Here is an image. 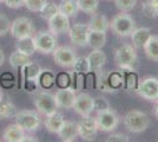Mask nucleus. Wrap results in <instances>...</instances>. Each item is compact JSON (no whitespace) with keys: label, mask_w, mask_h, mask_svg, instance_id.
Wrapping results in <instances>:
<instances>
[{"label":"nucleus","mask_w":158,"mask_h":142,"mask_svg":"<svg viewBox=\"0 0 158 142\" xmlns=\"http://www.w3.org/2000/svg\"><path fill=\"white\" fill-rule=\"evenodd\" d=\"M100 91L113 94L120 89H124V78L120 70H112L106 74H102V71L97 72V87Z\"/></svg>","instance_id":"nucleus-1"},{"label":"nucleus","mask_w":158,"mask_h":142,"mask_svg":"<svg viewBox=\"0 0 158 142\" xmlns=\"http://www.w3.org/2000/svg\"><path fill=\"white\" fill-rule=\"evenodd\" d=\"M124 126L125 128L133 134L144 133L150 126V117L149 115L137 109L127 111L124 116Z\"/></svg>","instance_id":"nucleus-2"},{"label":"nucleus","mask_w":158,"mask_h":142,"mask_svg":"<svg viewBox=\"0 0 158 142\" xmlns=\"http://www.w3.org/2000/svg\"><path fill=\"white\" fill-rule=\"evenodd\" d=\"M15 123L23 129L25 133L37 131L41 126V117L38 111L34 110H19L14 115Z\"/></svg>","instance_id":"nucleus-3"},{"label":"nucleus","mask_w":158,"mask_h":142,"mask_svg":"<svg viewBox=\"0 0 158 142\" xmlns=\"http://www.w3.org/2000/svg\"><path fill=\"white\" fill-rule=\"evenodd\" d=\"M110 28L119 37H129L136 28V20L127 12H122L110 21Z\"/></svg>","instance_id":"nucleus-4"},{"label":"nucleus","mask_w":158,"mask_h":142,"mask_svg":"<svg viewBox=\"0 0 158 142\" xmlns=\"http://www.w3.org/2000/svg\"><path fill=\"white\" fill-rule=\"evenodd\" d=\"M114 62L119 68H133L138 67V54L133 45L124 44L114 52Z\"/></svg>","instance_id":"nucleus-5"},{"label":"nucleus","mask_w":158,"mask_h":142,"mask_svg":"<svg viewBox=\"0 0 158 142\" xmlns=\"http://www.w3.org/2000/svg\"><path fill=\"white\" fill-rule=\"evenodd\" d=\"M34 105L37 111L40 115L48 116L58 110V105L56 103L54 94H51L47 90H41L35 94L34 97Z\"/></svg>","instance_id":"nucleus-6"},{"label":"nucleus","mask_w":158,"mask_h":142,"mask_svg":"<svg viewBox=\"0 0 158 142\" xmlns=\"http://www.w3.org/2000/svg\"><path fill=\"white\" fill-rule=\"evenodd\" d=\"M33 39L35 44L37 51L43 54H50L58 46V41L56 34H53L50 30L39 31L38 33L33 34Z\"/></svg>","instance_id":"nucleus-7"},{"label":"nucleus","mask_w":158,"mask_h":142,"mask_svg":"<svg viewBox=\"0 0 158 142\" xmlns=\"http://www.w3.org/2000/svg\"><path fill=\"white\" fill-rule=\"evenodd\" d=\"M94 118H96L98 130L104 131V133H111L118 127L119 124L118 114L112 108L97 113Z\"/></svg>","instance_id":"nucleus-8"},{"label":"nucleus","mask_w":158,"mask_h":142,"mask_svg":"<svg viewBox=\"0 0 158 142\" xmlns=\"http://www.w3.org/2000/svg\"><path fill=\"white\" fill-rule=\"evenodd\" d=\"M137 94L146 101H158V78L153 76H148L139 80L137 87Z\"/></svg>","instance_id":"nucleus-9"},{"label":"nucleus","mask_w":158,"mask_h":142,"mask_svg":"<svg viewBox=\"0 0 158 142\" xmlns=\"http://www.w3.org/2000/svg\"><path fill=\"white\" fill-rule=\"evenodd\" d=\"M10 33L15 39L24 38V37H31L35 33V27L33 24V20L27 17H19L11 23Z\"/></svg>","instance_id":"nucleus-10"},{"label":"nucleus","mask_w":158,"mask_h":142,"mask_svg":"<svg viewBox=\"0 0 158 142\" xmlns=\"http://www.w3.org/2000/svg\"><path fill=\"white\" fill-rule=\"evenodd\" d=\"M78 127V136L84 141H94L98 134V127L96 123V118L92 116H85L77 123Z\"/></svg>","instance_id":"nucleus-11"},{"label":"nucleus","mask_w":158,"mask_h":142,"mask_svg":"<svg viewBox=\"0 0 158 142\" xmlns=\"http://www.w3.org/2000/svg\"><path fill=\"white\" fill-rule=\"evenodd\" d=\"M53 54V59L57 65L61 68H72L73 63L77 58L76 51L70 46H57L54 49Z\"/></svg>","instance_id":"nucleus-12"},{"label":"nucleus","mask_w":158,"mask_h":142,"mask_svg":"<svg viewBox=\"0 0 158 142\" xmlns=\"http://www.w3.org/2000/svg\"><path fill=\"white\" fill-rule=\"evenodd\" d=\"M89 25L87 24H81V23H77L73 26L70 27L69 30V37L70 41L73 45L76 46H85L87 45V36H89Z\"/></svg>","instance_id":"nucleus-13"},{"label":"nucleus","mask_w":158,"mask_h":142,"mask_svg":"<svg viewBox=\"0 0 158 142\" xmlns=\"http://www.w3.org/2000/svg\"><path fill=\"white\" fill-rule=\"evenodd\" d=\"M72 109L81 117L90 116L93 111V97L87 93H80L76 96Z\"/></svg>","instance_id":"nucleus-14"},{"label":"nucleus","mask_w":158,"mask_h":142,"mask_svg":"<svg viewBox=\"0 0 158 142\" xmlns=\"http://www.w3.org/2000/svg\"><path fill=\"white\" fill-rule=\"evenodd\" d=\"M76 89L72 87L69 88H59L54 94L56 103L60 109H72L76 100Z\"/></svg>","instance_id":"nucleus-15"},{"label":"nucleus","mask_w":158,"mask_h":142,"mask_svg":"<svg viewBox=\"0 0 158 142\" xmlns=\"http://www.w3.org/2000/svg\"><path fill=\"white\" fill-rule=\"evenodd\" d=\"M47 25H48V30L52 32L53 34H63L67 33L70 30V18L66 17L65 14L58 13L53 15L51 19L47 20Z\"/></svg>","instance_id":"nucleus-16"},{"label":"nucleus","mask_w":158,"mask_h":142,"mask_svg":"<svg viewBox=\"0 0 158 142\" xmlns=\"http://www.w3.org/2000/svg\"><path fill=\"white\" fill-rule=\"evenodd\" d=\"M57 135L61 141L64 142H72L77 139L78 136V127L77 123L73 121L65 120L64 123L61 124L60 129L58 130Z\"/></svg>","instance_id":"nucleus-17"},{"label":"nucleus","mask_w":158,"mask_h":142,"mask_svg":"<svg viewBox=\"0 0 158 142\" xmlns=\"http://www.w3.org/2000/svg\"><path fill=\"white\" fill-rule=\"evenodd\" d=\"M87 61L90 64V71L99 72V71H102V69L105 65L106 54L102 51V49H94L89 54Z\"/></svg>","instance_id":"nucleus-18"},{"label":"nucleus","mask_w":158,"mask_h":142,"mask_svg":"<svg viewBox=\"0 0 158 142\" xmlns=\"http://www.w3.org/2000/svg\"><path fill=\"white\" fill-rule=\"evenodd\" d=\"M124 78V89L127 91H136L138 87L139 78L136 69L133 68H119Z\"/></svg>","instance_id":"nucleus-19"},{"label":"nucleus","mask_w":158,"mask_h":142,"mask_svg":"<svg viewBox=\"0 0 158 142\" xmlns=\"http://www.w3.org/2000/svg\"><path fill=\"white\" fill-rule=\"evenodd\" d=\"M150 36H151V32L148 27H136L130 34L132 45L136 49H143L146 41H149Z\"/></svg>","instance_id":"nucleus-20"},{"label":"nucleus","mask_w":158,"mask_h":142,"mask_svg":"<svg viewBox=\"0 0 158 142\" xmlns=\"http://www.w3.org/2000/svg\"><path fill=\"white\" fill-rule=\"evenodd\" d=\"M24 135H25V131L17 123L10 124L5 128L2 133V140L6 142H21Z\"/></svg>","instance_id":"nucleus-21"},{"label":"nucleus","mask_w":158,"mask_h":142,"mask_svg":"<svg viewBox=\"0 0 158 142\" xmlns=\"http://www.w3.org/2000/svg\"><path fill=\"white\" fill-rule=\"evenodd\" d=\"M89 28L90 30H94V31H102V32H106L110 28V21L106 18L104 14L100 13H93L91 19L87 23Z\"/></svg>","instance_id":"nucleus-22"},{"label":"nucleus","mask_w":158,"mask_h":142,"mask_svg":"<svg viewBox=\"0 0 158 142\" xmlns=\"http://www.w3.org/2000/svg\"><path fill=\"white\" fill-rule=\"evenodd\" d=\"M65 118H64V115L60 113V111H56L51 115L46 116V120H45V128L52 133V134H57L58 130L60 129L61 124L64 123Z\"/></svg>","instance_id":"nucleus-23"},{"label":"nucleus","mask_w":158,"mask_h":142,"mask_svg":"<svg viewBox=\"0 0 158 142\" xmlns=\"http://www.w3.org/2000/svg\"><path fill=\"white\" fill-rule=\"evenodd\" d=\"M15 49L17 51H19L21 54H26V56H32L37 52V49H35V44H34V39H33V36L31 37H24V38H19L17 39L15 43Z\"/></svg>","instance_id":"nucleus-24"},{"label":"nucleus","mask_w":158,"mask_h":142,"mask_svg":"<svg viewBox=\"0 0 158 142\" xmlns=\"http://www.w3.org/2000/svg\"><path fill=\"white\" fill-rule=\"evenodd\" d=\"M40 71H41V68L39 64L30 62L28 64L21 68V84L26 81H37Z\"/></svg>","instance_id":"nucleus-25"},{"label":"nucleus","mask_w":158,"mask_h":142,"mask_svg":"<svg viewBox=\"0 0 158 142\" xmlns=\"http://www.w3.org/2000/svg\"><path fill=\"white\" fill-rule=\"evenodd\" d=\"M37 83H38V87H40L43 90H50L56 85V76L51 70L41 69L37 78Z\"/></svg>","instance_id":"nucleus-26"},{"label":"nucleus","mask_w":158,"mask_h":142,"mask_svg":"<svg viewBox=\"0 0 158 142\" xmlns=\"http://www.w3.org/2000/svg\"><path fill=\"white\" fill-rule=\"evenodd\" d=\"M105 43H106V32L94 31V30H90V31H89L87 45L91 47L92 50L104 47Z\"/></svg>","instance_id":"nucleus-27"},{"label":"nucleus","mask_w":158,"mask_h":142,"mask_svg":"<svg viewBox=\"0 0 158 142\" xmlns=\"http://www.w3.org/2000/svg\"><path fill=\"white\" fill-rule=\"evenodd\" d=\"M146 57L152 62H158V36H150L149 41L144 45Z\"/></svg>","instance_id":"nucleus-28"},{"label":"nucleus","mask_w":158,"mask_h":142,"mask_svg":"<svg viewBox=\"0 0 158 142\" xmlns=\"http://www.w3.org/2000/svg\"><path fill=\"white\" fill-rule=\"evenodd\" d=\"M58 6H59L60 13L65 14L66 17H69V18L76 17L79 12L77 0H63Z\"/></svg>","instance_id":"nucleus-29"},{"label":"nucleus","mask_w":158,"mask_h":142,"mask_svg":"<svg viewBox=\"0 0 158 142\" xmlns=\"http://www.w3.org/2000/svg\"><path fill=\"white\" fill-rule=\"evenodd\" d=\"M17 113V108L11 100L0 98V120H7L10 117H13Z\"/></svg>","instance_id":"nucleus-30"},{"label":"nucleus","mask_w":158,"mask_h":142,"mask_svg":"<svg viewBox=\"0 0 158 142\" xmlns=\"http://www.w3.org/2000/svg\"><path fill=\"white\" fill-rule=\"evenodd\" d=\"M10 64H11V67L14 69H21L23 67H25L26 64H28L31 59H30V56H26V54H21L19 51H14L11 54L10 56Z\"/></svg>","instance_id":"nucleus-31"},{"label":"nucleus","mask_w":158,"mask_h":142,"mask_svg":"<svg viewBox=\"0 0 158 142\" xmlns=\"http://www.w3.org/2000/svg\"><path fill=\"white\" fill-rule=\"evenodd\" d=\"M79 11L87 14H93L97 12L99 6V0H77Z\"/></svg>","instance_id":"nucleus-32"},{"label":"nucleus","mask_w":158,"mask_h":142,"mask_svg":"<svg viewBox=\"0 0 158 142\" xmlns=\"http://www.w3.org/2000/svg\"><path fill=\"white\" fill-rule=\"evenodd\" d=\"M72 82H73V74L70 72H59V74L56 76V84L58 88H69V87H72Z\"/></svg>","instance_id":"nucleus-33"},{"label":"nucleus","mask_w":158,"mask_h":142,"mask_svg":"<svg viewBox=\"0 0 158 142\" xmlns=\"http://www.w3.org/2000/svg\"><path fill=\"white\" fill-rule=\"evenodd\" d=\"M58 12H59V6L57 4H54V2H46L39 13L41 15V18L47 21L48 19H51L53 15H56Z\"/></svg>","instance_id":"nucleus-34"},{"label":"nucleus","mask_w":158,"mask_h":142,"mask_svg":"<svg viewBox=\"0 0 158 142\" xmlns=\"http://www.w3.org/2000/svg\"><path fill=\"white\" fill-rule=\"evenodd\" d=\"M73 72H81L87 74L90 71V64L87 61V57H77L73 63Z\"/></svg>","instance_id":"nucleus-35"},{"label":"nucleus","mask_w":158,"mask_h":142,"mask_svg":"<svg viewBox=\"0 0 158 142\" xmlns=\"http://www.w3.org/2000/svg\"><path fill=\"white\" fill-rule=\"evenodd\" d=\"M143 12L146 17H157L158 0H146L143 4Z\"/></svg>","instance_id":"nucleus-36"},{"label":"nucleus","mask_w":158,"mask_h":142,"mask_svg":"<svg viewBox=\"0 0 158 142\" xmlns=\"http://www.w3.org/2000/svg\"><path fill=\"white\" fill-rule=\"evenodd\" d=\"M110 108H111V104L104 96H97L93 98V111L99 113V111H103V110Z\"/></svg>","instance_id":"nucleus-37"},{"label":"nucleus","mask_w":158,"mask_h":142,"mask_svg":"<svg viewBox=\"0 0 158 142\" xmlns=\"http://www.w3.org/2000/svg\"><path fill=\"white\" fill-rule=\"evenodd\" d=\"M114 4L122 12H130L135 8L137 0H114Z\"/></svg>","instance_id":"nucleus-38"},{"label":"nucleus","mask_w":158,"mask_h":142,"mask_svg":"<svg viewBox=\"0 0 158 142\" xmlns=\"http://www.w3.org/2000/svg\"><path fill=\"white\" fill-rule=\"evenodd\" d=\"M46 2L47 0H25L24 6L31 12H40Z\"/></svg>","instance_id":"nucleus-39"},{"label":"nucleus","mask_w":158,"mask_h":142,"mask_svg":"<svg viewBox=\"0 0 158 142\" xmlns=\"http://www.w3.org/2000/svg\"><path fill=\"white\" fill-rule=\"evenodd\" d=\"M72 88L76 89V91H80V90L85 89V74L73 72Z\"/></svg>","instance_id":"nucleus-40"},{"label":"nucleus","mask_w":158,"mask_h":142,"mask_svg":"<svg viewBox=\"0 0 158 142\" xmlns=\"http://www.w3.org/2000/svg\"><path fill=\"white\" fill-rule=\"evenodd\" d=\"M11 28V21L7 18L6 15L0 13V37L5 36L10 32Z\"/></svg>","instance_id":"nucleus-41"},{"label":"nucleus","mask_w":158,"mask_h":142,"mask_svg":"<svg viewBox=\"0 0 158 142\" xmlns=\"http://www.w3.org/2000/svg\"><path fill=\"white\" fill-rule=\"evenodd\" d=\"M97 87V72L89 71L85 74V89H94Z\"/></svg>","instance_id":"nucleus-42"},{"label":"nucleus","mask_w":158,"mask_h":142,"mask_svg":"<svg viewBox=\"0 0 158 142\" xmlns=\"http://www.w3.org/2000/svg\"><path fill=\"white\" fill-rule=\"evenodd\" d=\"M14 77L11 74H4L0 77V83L2 88H11L14 85Z\"/></svg>","instance_id":"nucleus-43"},{"label":"nucleus","mask_w":158,"mask_h":142,"mask_svg":"<svg viewBox=\"0 0 158 142\" xmlns=\"http://www.w3.org/2000/svg\"><path fill=\"white\" fill-rule=\"evenodd\" d=\"M130 137L125 134H120V133H114L111 134L106 139V142H129Z\"/></svg>","instance_id":"nucleus-44"},{"label":"nucleus","mask_w":158,"mask_h":142,"mask_svg":"<svg viewBox=\"0 0 158 142\" xmlns=\"http://www.w3.org/2000/svg\"><path fill=\"white\" fill-rule=\"evenodd\" d=\"M2 2L8 8H20L25 5V0H2Z\"/></svg>","instance_id":"nucleus-45"},{"label":"nucleus","mask_w":158,"mask_h":142,"mask_svg":"<svg viewBox=\"0 0 158 142\" xmlns=\"http://www.w3.org/2000/svg\"><path fill=\"white\" fill-rule=\"evenodd\" d=\"M35 141H38V139H35V137L32 135H26V134H25L21 142H35Z\"/></svg>","instance_id":"nucleus-46"},{"label":"nucleus","mask_w":158,"mask_h":142,"mask_svg":"<svg viewBox=\"0 0 158 142\" xmlns=\"http://www.w3.org/2000/svg\"><path fill=\"white\" fill-rule=\"evenodd\" d=\"M4 62H5V54H4V51L0 49V67H2Z\"/></svg>","instance_id":"nucleus-47"},{"label":"nucleus","mask_w":158,"mask_h":142,"mask_svg":"<svg viewBox=\"0 0 158 142\" xmlns=\"http://www.w3.org/2000/svg\"><path fill=\"white\" fill-rule=\"evenodd\" d=\"M153 114H155V116L158 118V101H156V104H155V107H153Z\"/></svg>","instance_id":"nucleus-48"},{"label":"nucleus","mask_w":158,"mask_h":142,"mask_svg":"<svg viewBox=\"0 0 158 142\" xmlns=\"http://www.w3.org/2000/svg\"><path fill=\"white\" fill-rule=\"evenodd\" d=\"M2 97V91H1V87H0V98Z\"/></svg>","instance_id":"nucleus-49"},{"label":"nucleus","mask_w":158,"mask_h":142,"mask_svg":"<svg viewBox=\"0 0 158 142\" xmlns=\"http://www.w3.org/2000/svg\"><path fill=\"white\" fill-rule=\"evenodd\" d=\"M1 2H2V0H0V4H1Z\"/></svg>","instance_id":"nucleus-50"}]
</instances>
